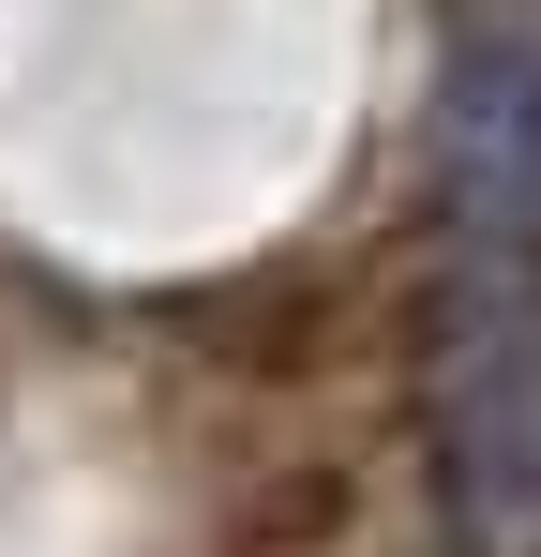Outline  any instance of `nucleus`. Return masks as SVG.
<instances>
[{"label":"nucleus","mask_w":541,"mask_h":557,"mask_svg":"<svg viewBox=\"0 0 541 557\" xmlns=\"http://www.w3.org/2000/svg\"><path fill=\"white\" fill-rule=\"evenodd\" d=\"M437 512L466 557H541V242H466L422 347Z\"/></svg>","instance_id":"obj_1"},{"label":"nucleus","mask_w":541,"mask_h":557,"mask_svg":"<svg viewBox=\"0 0 541 557\" xmlns=\"http://www.w3.org/2000/svg\"><path fill=\"white\" fill-rule=\"evenodd\" d=\"M437 196L466 242H541V46L527 30H466L437 76Z\"/></svg>","instance_id":"obj_2"}]
</instances>
